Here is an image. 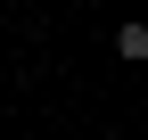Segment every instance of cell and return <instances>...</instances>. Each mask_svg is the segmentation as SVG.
<instances>
[{"label":"cell","mask_w":148,"mask_h":140,"mask_svg":"<svg viewBox=\"0 0 148 140\" xmlns=\"http://www.w3.org/2000/svg\"><path fill=\"white\" fill-rule=\"evenodd\" d=\"M115 58H148V25H123L115 33Z\"/></svg>","instance_id":"1"}]
</instances>
